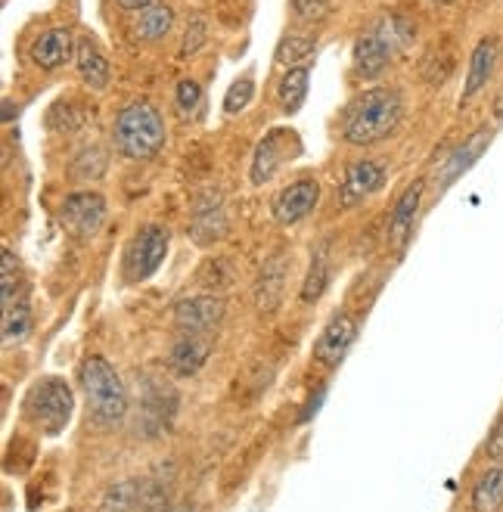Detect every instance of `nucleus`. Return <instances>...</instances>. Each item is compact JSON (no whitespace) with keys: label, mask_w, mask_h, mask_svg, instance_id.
I'll list each match as a JSON object with an SVG mask.
<instances>
[{"label":"nucleus","mask_w":503,"mask_h":512,"mask_svg":"<svg viewBox=\"0 0 503 512\" xmlns=\"http://www.w3.org/2000/svg\"><path fill=\"white\" fill-rule=\"evenodd\" d=\"M404 100L395 87H370L348 103L342 115V140L348 146H373L392 137L401 125Z\"/></svg>","instance_id":"1"},{"label":"nucleus","mask_w":503,"mask_h":512,"mask_svg":"<svg viewBox=\"0 0 503 512\" xmlns=\"http://www.w3.org/2000/svg\"><path fill=\"white\" fill-rule=\"evenodd\" d=\"M78 385L84 391L87 413L97 426H118L128 416V388L106 357L91 354L78 367Z\"/></svg>","instance_id":"2"},{"label":"nucleus","mask_w":503,"mask_h":512,"mask_svg":"<svg viewBox=\"0 0 503 512\" xmlns=\"http://www.w3.org/2000/svg\"><path fill=\"white\" fill-rule=\"evenodd\" d=\"M168 140L165 131V118L162 112L146 103L134 100L122 112H118L115 125H112V143L115 149L131 162H150L162 153V146Z\"/></svg>","instance_id":"3"},{"label":"nucleus","mask_w":503,"mask_h":512,"mask_svg":"<svg viewBox=\"0 0 503 512\" xmlns=\"http://www.w3.org/2000/svg\"><path fill=\"white\" fill-rule=\"evenodd\" d=\"M72 410H75V395L69 382L56 379V376H47L41 379L32 391H28L25 398V416L28 423L35 429H41L44 435H59L72 419Z\"/></svg>","instance_id":"4"},{"label":"nucleus","mask_w":503,"mask_h":512,"mask_svg":"<svg viewBox=\"0 0 503 512\" xmlns=\"http://www.w3.org/2000/svg\"><path fill=\"white\" fill-rule=\"evenodd\" d=\"M171 246V230L162 224L140 227L122 255V280L125 283H146L165 264Z\"/></svg>","instance_id":"5"},{"label":"nucleus","mask_w":503,"mask_h":512,"mask_svg":"<svg viewBox=\"0 0 503 512\" xmlns=\"http://www.w3.org/2000/svg\"><path fill=\"white\" fill-rule=\"evenodd\" d=\"M106 221V199L97 190H78L69 193L59 205V224H63L72 236L91 239Z\"/></svg>","instance_id":"6"},{"label":"nucleus","mask_w":503,"mask_h":512,"mask_svg":"<svg viewBox=\"0 0 503 512\" xmlns=\"http://www.w3.org/2000/svg\"><path fill=\"white\" fill-rule=\"evenodd\" d=\"M227 317V301L218 292H199L174 305V326L181 333H215Z\"/></svg>","instance_id":"7"},{"label":"nucleus","mask_w":503,"mask_h":512,"mask_svg":"<svg viewBox=\"0 0 503 512\" xmlns=\"http://www.w3.org/2000/svg\"><path fill=\"white\" fill-rule=\"evenodd\" d=\"M289 270H292V255L286 249H277L271 258H264V264L258 270V280H255V289H252L255 308L261 317H274L277 308L283 305Z\"/></svg>","instance_id":"8"},{"label":"nucleus","mask_w":503,"mask_h":512,"mask_svg":"<svg viewBox=\"0 0 503 512\" xmlns=\"http://www.w3.org/2000/svg\"><path fill=\"white\" fill-rule=\"evenodd\" d=\"M230 230L227 221V208L218 190L199 193L193 199V212H190V239L196 246H215L218 239H224Z\"/></svg>","instance_id":"9"},{"label":"nucleus","mask_w":503,"mask_h":512,"mask_svg":"<svg viewBox=\"0 0 503 512\" xmlns=\"http://www.w3.org/2000/svg\"><path fill=\"white\" fill-rule=\"evenodd\" d=\"M320 202V184L314 177H302L295 180V184L283 187L277 196H274V205H271V215L280 227H292L305 221Z\"/></svg>","instance_id":"10"},{"label":"nucleus","mask_w":503,"mask_h":512,"mask_svg":"<svg viewBox=\"0 0 503 512\" xmlns=\"http://www.w3.org/2000/svg\"><path fill=\"white\" fill-rule=\"evenodd\" d=\"M354 339H358V320H354V314L348 311L336 314L314 342V360L320 367H339Z\"/></svg>","instance_id":"11"},{"label":"nucleus","mask_w":503,"mask_h":512,"mask_svg":"<svg viewBox=\"0 0 503 512\" xmlns=\"http://www.w3.org/2000/svg\"><path fill=\"white\" fill-rule=\"evenodd\" d=\"M289 146H299V143H295V131H286V128L268 131V137L255 146L252 168H249V180L255 187L268 184V180L280 171V165L289 156Z\"/></svg>","instance_id":"12"},{"label":"nucleus","mask_w":503,"mask_h":512,"mask_svg":"<svg viewBox=\"0 0 503 512\" xmlns=\"http://www.w3.org/2000/svg\"><path fill=\"white\" fill-rule=\"evenodd\" d=\"M212 348H215L212 333H181V339L168 348V370L181 379H190L209 364Z\"/></svg>","instance_id":"13"},{"label":"nucleus","mask_w":503,"mask_h":512,"mask_svg":"<svg viewBox=\"0 0 503 512\" xmlns=\"http://www.w3.org/2000/svg\"><path fill=\"white\" fill-rule=\"evenodd\" d=\"M75 35H72V28L66 25H56V28H47L44 35L35 38L32 44V63L41 69V72H56V69H63L69 59H75Z\"/></svg>","instance_id":"14"},{"label":"nucleus","mask_w":503,"mask_h":512,"mask_svg":"<svg viewBox=\"0 0 503 512\" xmlns=\"http://www.w3.org/2000/svg\"><path fill=\"white\" fill-rule=\"evenodd\" d=\"M386 184V168L373 159H358L345 168L342 177V208H354L358 202L370 199Z\"/></svg>","instance_id":"15"},{"label":"nucleus","mask_w":503,"mask_h":512,"mask_svg":"<svg viewBox=\"0 0 503 512\" xmlns=\"http://www.w3.org/2000/svg\"><path fill=\"white\" fill-rule=\"evenodd\" d=\"M420 202H423V180H413V184L398 196L392 215H389V243L392 246L404 249V243L413 233V224H417Z\"/></svg>","instance_id":"16"},{"label":"nucleus","mask_w":503,"mask_h":512,"mask_svg":"<svg viewBox=\"0 0 503 512\" xmlns=\"http://www.w3.org/2000/svg\"><path fill=\"white\" fill-rule=\"evenodd\" d=\"M494 63H497V41L494 38H482L469 56V72H466V84L460 94V106H466L472 97H479L485 84L494 75Z\"/></svg>","instance_id":"17"},{"label":"nucleus","mask_w":503,"mask_h":512,"mask_svg":"<svg viewBox=\"0 0 503 512\" xmlns=\"http://www.w3.org/2000/svg\"><path fill=\"white\" fill-rule=\"evenodd\" d=\"M330 280H333V255H330V246L327 243H320L311 252L308 274H305L302 289H299V301H302V305H314V301H320L323 292L330 289Z\"/></svg>","instance_id":"18"},{"label":"nucleus","mask_w":503,"mask_h":512,"mask_svg":"<svg viewBox=\"0 0 503 512\" xmlns=\"http://www.w3.org/2000/svg\"><path fill=\"white\" fill-rule=\"evenodd\" d=\"M75 69L81 75V81L91 87V90H106L109 87V59L103 56V50L91 41V38H81L78 50H75Z\"/></svg>","instance_id":"19"},{"label":"nucleus","mask_w":503,"mask_h":512,"mask_svg":"<svg viewBox=\"0 0 503 512\" xmlns=\"http://www.w3.org/2000/svg\"><path fill=\"white\" fill-rule=\"evenodd\" d=\"M503 509V466H491L479 475L472 488V512H500Z\"/></svg>","instance_id":"20"},{"label":"nucleus","mask_w":503,"mask_h":512,"mask_svg":"<svg viewBox=\"0 0 503 512\" xmlns=\"http://www.w3.org/2000/svg\"><path fill=\"white\" fill-rule=\"evenodd\" d=\"M236 283V264L230 261V258H224V255H218V258H205L202 264H199V270H196V286L202 289V292H224V289H230Z\"/></svg>","instance_id":"21"},{"label":"nucleus","mask_w":503,"mask_h":512,"mask_svg":"<svg viewBox=\"0 0 503 512\" xmlns=\"http://www.w3.org/2000/svg\"><path fill=\"white\" fill-rule=\"evenodd\" d=\"M308 81H311V69L308 66H295V69H286V75L280 78V87H277V97H280V109L286 115L299 112L305 97H308Z\"/></svg>","instance_id":"22"},{"label":"nucleus","mask_w":503,"mask_h":512,"mask_svg":"<svg viewBox=\"0 0 503 512\" xmlns=\"http://www.w3.org/2000/svg\"><path fill=\"white\" fill-rule=\"evenodd\" d=\"M171 28H174V10L168 4H153L140 13V19L134 25V35L146 44H156L171 32Z\"/></svg>","instance_id":"23"},{"label":"nucleus","mask_w":503,"mask_h":512,"mask_svg":"<svg viewBox=\"0 0 503 512\" xmlns=\"http://www.w3.org/2000/svg\"><path fill=\"white\" fill-rule=\"evenodd\" d=\"M314 50H317V38L314 35H286L277 44L274 59H277L280 66H286V69H295V66H302Z\"/></svg>","instance_id":"24"},{"label":"nucleus","mask_w":503,"mask_h":512,"mask_svg":"<svg viewBox=\"0 0 503 512\" xmlns=\"http://www.w3.org/2000/svg\"><path fill=\"white\" fill-rule=\"evenodd\" d=\"M485 140H488V134L485 131H479L476 137H472L463 149H457V153L448 159V165H445V171H441V187H451V180H457L472 162H476V156L485 149Z\"/></svg>","instance_id":"25"},{"label":"nucleus","mask_w":503,"mask_h":512,"mask_svg":"<svg viewBox=\"0 0 503 512\" xmlns=\"http://www.w3.org/2000/svg\"><path fill=\"white\" fill-rule=\"evenodd\" d=\"M28 333H32V311H28L25 301L13 308H4V342L13 345V342H22Z\"/></svg>","instance_id":"26"},{"label":"nucleus","mask_w":503,"mask_h":512,"mask_svg":"<svg viewBox=\"0 0 503 512\" xmlns=\"http://www.w3.org/2000/svg\"><path fill=\"white\" fill-rule=\"evenodd\" d=\"M205 41H209V19H205L202 13H193L184 25V38H181V59H190L196 56Z\"/></svg>","instance_id":"27"},{"label":"nucleus","mask_w":503,"mask_h":512,"mask_svg":"<svg viewBox=\"0 0 503 512\" xmlns=\"http://www.w3.org/2000/svg\"><path fill=\"white\" fill-rule=\"evenodd\" d=\"M103 171H106V153H103L100 146H87V149H81L78 159H75V165H72V174H75L78 180H97V177H103Z\"/></svg>","instance_id":"28"},{"label":"nucleus","mask_w":503,"mask_h":512,"mask_svg":"<svg viewBox=\"0 0 503 512\" xmlns=\"http://www.w3.org/2000/svg\"><path fill=\"white\" fill-rule=\"evenodd\" d=\"M255 97V78L252 75H243V78H236L227 90V97H224V112L227 115H236V112H243Z\"/></svg>","instance_id":"29"},{"label":"nucleus","mask_w":503,"mask_h":512,"mask_svg":"<svg viewBox=\"0 0 503 512\" xmlns=\"http://www.w3.org/2000/svg\"><path fill=\"white\" fill-rule=\"evenodd\" d=\"M202 103V84L193 78H181L174 87V106L181 112V118H190Z\"/></svg>","instance_id":"30"},{"label":"nucleus","mask_w":503,"mask_h":512,"mask_svg":"<svg viewBox=\"0 0 503 512\" xmlns=\"http://www.w3.org/2000/svg\"><path fill=\"white\" fill-rule=\"evenodd\" d=\"M292 16L305 25L323 22L330 16V0H292Z\"/></svg>","instance_id":"31"},{"label":"nucleus","mask_w":503,"mask_h":512,"mask_svg":"<svg viewBox=\"0 0 503 512\" xmlns=\"http://www.w3.org/2000/svg\"><path fill=\"white\" fill-rule=\"evenodd\" d=\"M16 292H19V267H16L13 252H4V308L19 305Z\"/></svg>","instance_id":"32"},{"label":"nucleus","mask_w":503,"mask_h":512,"mask_svg":"<svg viewBox=\"0 0 503 512\" xmlns=\"http://www.w3.org/2000/svg\"><path fill=\"white\" fill-rule=\"evenodd\" d=\"M485 457L491 463H503V413H500V419L494 423V429L485 441Z\"/></svg>","instance_id":"33"},{"label":"nucleus","mask_w":503,"mask_h":512,"mask_svg":"<svg viewBox=\"0 0 503 512\" xmlns=\"http://www.w3.org/2000/svg\"><path fill=\"white\" fill-rule=\"evenodd\" d=\"M118 7H122L125 13H143L146 7H153L156 0H115Z\"/></svg>","instance_id":"34"},{"label":"nucleus","mask_w":503,"mask_h":512,"mask_svg":"<svg viewBox=\"0 0 503 512\" xmlns=\"http://www.w3.org/2000/svg\"><path fill=\"white\" fill-rule=\"evenodd\" d=\"M162 512H199V506L196 503H177V506H168Z\"/></svg>","instance_id":"35"},{"label":"nucleus","mask_w":503,"mask_h":512,"mask_svg":"<svg viewBox=\"0 0 503 512\" xmlns=\"http://www.w3.org/2000/svg\"><path fill=\"white\" fill-rule=\"evenodd\" d=\"M494 118H497V122H503V94H500L497 103H494Z\"/></svg>","instance_id":"36"},{"label":"nucleus","mask_w":503,"mask_h":512,"mask_svg":"<svg viewBox=\"0 0 503 512\" xmlns=\"http://www.w3.org/2000/svg\"><path fill=\"white\" fill-rule=\"evenodd\" d=\"M432 4H451V0H432Z\"/></svg>","instance_id":"37"}]
</instances>
